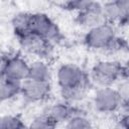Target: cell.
Masks as SVG:
<instances>
[{
  "label": "cell",
  "mask_w": 129,
  "mask_h": 129,
  "mask_svg": "<svg viewBox=\"0 0 129 129\" xmlns=\"http://www.w3.org/2000/svg\"><path fill=\"white\" fill-rule=\"evenodd\" d=\"M21 82L13 81L0 75V103L9 101L20 95Z\"/></svg>",
  "instance_id": "13"
},
{
  "label": "cell",
  "mask_w": 129,
  "mask_h": 129,
  "mask_svg": "<svg viewBox=\"0 0 129 129\" xmlns=\"http://www.w3.org/2000/svg\"><path fill=\"white\" fill-rule=\"evenodd\" d=\"M42 112L48 115L57 125L67 122L72 116L76 114L84 113V111L81 108L77 107L75 104L69 103L63 100L46 106Z\"/></svg>",
  "instance_id": "11"
},
{
  "label": "cell",
  "mask_w": 129,
  "mask_h": 129,
  "mask_svg": "<svg viewBox=\"0 0 129 129\" xmlns=\"http://www.w3.org/2000/svg\"><path fill=\"white\" fill-rule=\"evenodd\" d=\"M66 128L69 129H89L93 127L92 121L87 117L86 113H79L72 116L64 124Z\"/></svg>",
  "instance_id": "14"
},
{
  "label": "cell",
  "mask_w": 129,
  "mask_h": 129,
  "mask_svg": "<svg viewBox=\"0 0 129 129\" xmlns=\"http://www.w3.org/2000/svg\"><path fill=\"white\" fill-rule=\"evenodd\" d=\"M29 32L42 36L52 43L59 42L63 39L61 30L56 22L43 12H33L30 14Z\"/></svg>",
  "instance_id": "4"
},
{
  "label": "cell",
  "mask_w": 129,
  "mask_h": 129,
  "mask_svg": "<svg viewBox=\"0 0 129 129\" xmlns=\"http://www.w3.org/2000/svg\"><path fill=\"white\" fill-rule=\"evenodd\" d=\"M19 46L25 52L36 56L38 59L48 61L53 55V43L48 39L32 32H25L15 36Z\"/></svg>",
  "instance_id": "3"
},
{
  "label": "cell",
  "mask_w": 129,
  "mask_h": 129,
  "mask_svg": "<svg viewBox=\"0 0 129 129\" xmlns=\"http://www.w3.org/2000/svg\"><path fill=\"white\" fill-rule=\"evenodd\" d=\"M28 127L20 115L0 116V129H23Z\"/></svg>",
  "instance_id": "15"
},
{
  "label": "cell",
  "mask_w": 129,
  "mask_h": 129,
  "mask_svg": "<svg viewBox=\"0 0 129 129\" xmlns=\"http://www.w3.org/2000/svg\"><path fill=\"white\" fill-rule=\"evenodd\" d=\"M128 49V42L127 39L119 36L118 34L113 38V40L110 42V44L108 45V47L105 49L104 52L106 53H110V54H115L118 52H122V51H127Z\"/></svg>",
  "instance_id": "17"
},
{
  "label": "cell",
  "mask_w": 129,
  "mask_h": 129,
  "mask_svg": "<svg viewBox=\"0 0 129 129\" xmlns=\"http://www.w3.org/2000/svg\"><path fill=\"white\" fill-rule=\"evenodd\" d=\"M128 67L119 60L101 59L96 61L89 73L93 85L113 87L118 82L128 80Z\"/></svg>",
  "instance_id": "1"
},
{
  "label": "cell",
  "mask_w": 129,
  "mask_h": 129,
  "mask_svg": "<svg viewBox=\"0 0 129 129\" xmlns=\"http://www.w3.org/2000/svg\"><path fill=\"white\" fill-rule=\"evenodd\" d=\"M51 93L50 83L38 82L26 79L21 82L20 95L27 103H39L46 101Z\"/></svg>",
  "instance_id": "9"
},
{
  "label": "cell",
  "mask_w": 129,
  "mask_h": 129,
  "mask_svg": "<svg viewBox=\"0 0 129 129\" xmlns=\"http://www.w3.org/2000/svg\"><path fill=\"white\" fill-rule=\"evenodd\" d=\"M29 63L19 53L0 56V75L7 79L23 82L28 78Z\"/></svg>",
  "instance_id": "7"
},
{
  "label": "cell",
  "mask_w": 129,
  "mask_h": 129,
  "mask_svg": "<svg viewBox=\"0 0 129 129\" xmlns=\"http://www.w3.org/2000/svg\"><path fill=\"white\" fill-rule=\"evenodd\" d=\"M55 79L59 90L79 87L92 88L93 86L89 74L86 73L79 66L71 62L61 63L57 68L55 73Z\"/></svg>",
  "instance_id": "2"
},
{
  "label": "cell",
  "mask_w": 129,
  "mask_h": 129,
  "mask_svg": "<svg viewBox=\"0 0 129 129\" xmlns=\"http://www.w3.org/2000/svg\"><path fill=\"white\" fill-rule=\"evenodd\" d=\"M56 126L58 125L48 115H46L43 112L35 116L28 125L29 128H34V129H52L55 128Z\"/></svg>",
  "instance_id": "16"
},
{
  "label": "cell",
  "mask_w": 129,
  "mask_h": 129,
  "mask_svg": "<svg viewBox=\"0 0 129 129\" xmlns=\"http://www.w3.org/2000/svg\"><path fill=\"white\" fill-rule=\"evenodd\" d=\"M117 126L119 128H123V129L129 128V114H128V112H124V114L121 115V117L117 121Z\"/></svg>",
  "instance_id": "19"
},
{
  "label": "cell",
  "mask_w": 129,
  "mask_h": 129,
  "mask_svg": "<svg viewBox=\"0 0 129 129\" xmlns=\"http://www.w3.org/2000/svg\"><path fill=\"white\" fill-rule=\"evenodd\" d=\"M103 5L105 21L125 27L129 20V0H108Z\"/></svg>",
  "instance_id": "8"
},
{
  "label": "cell",
  "mask_w": 129,
  "mask_h": 129,
  "mask_svg": "<svg viewBox=\"0 0 129 129\" xmlns=\"http://www.w3.org/2000/svg\"><path fill=\"white\" fill-rule=\"evenodd\" d=\"M94 0H63L59 5L63 10L71 12H79L87 7Z\"/></svg>",
  "instance_id": "18"
},
{
  "label": "cell",
  "mask_w": 129,
  "mask_h": 129,
  "mask_svg": "<svg viewBox=\"0 0 129 129\" xmlns=\"http://www.w3.org/2000/svg\"><path fill=\"white\" fill-rule=\"evenodd\" d=\"M92 104L95 111L101 114L115 113L122 110L123 106L119 91L113 87H98L93 95Z\"/></svg>",
  "instance_id": "6"
},
{
  "label": "cell",
  "mask_w": 129,
  "mask_h": 129,
  "mask_svg": "<svg viewBox=\"0 0 129 129\" xmlns=\"http://www.w3.org/2000/svg\"><path fill=\"white\" fill-rule=\"evenodd\" d=\"M116 35L117 31L115 25L105 21L88 29L83 37V42L89 49L104 52Z\"/></svg>",
  "instance_id": "5"
},
{
  "label": "cell",
  "mask_w": 129,
  "mask_h": 129,
  "mask_svg": "<svg viewBox=\"0 0 129 129\" xmlns=\"http://www.w3.org/2000/svg\"><path fill=\"white\" fill-rule=\"evenodd\" d=\"M74 21L79 27L87 30L105 22L102 3L97 0L92 1L83 10L77 12Z\"/></svg>",
  "instance_id": "10"
},
{
  "label": "cell",
  "mask_w": 129,
  "mask_h": 129,
  "mask_svg": "<svg viewBox=\"0 0 129 129\" xmlns=\"http://www.w3.org/2000/svg\"><path fill=\"white\" fill-rule=\"evenodd\" d=\"M51 78L52 72L48 61L43 59H36L33 62L29 63V73L27 79L38 82L50 83Z\"/></svg>",
  "instance_id": "12"
}]
</instances>
